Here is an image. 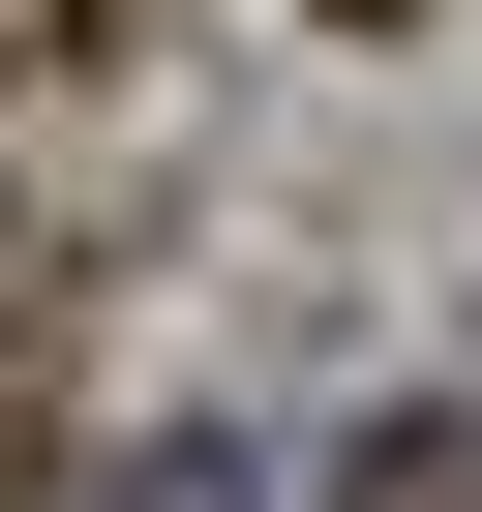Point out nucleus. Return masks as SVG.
<instances>
[{
    "label": "nucleus",
    "instance_id": "obj_1",
    "mask_svg": "<svg viewBox=\"0 0 482 512\" xmlns=\"http://www.w3.org/2000/svg\"><path fill=\"white\" fill-rule=\"evenodd\" d=\"M362 512H482V422H392V452H362Z\"/></svg>",
    "mask_w": 482,
    "mask_h": 512
},
{
    "label": "nucleus",
    "instance_id": "obj_2",
    "mask_svg": "<svg viewBox=\"0 0 482 512\" xmlns=\"http://www.w3.org/2000/svg\"><path fill=\"white\" fill-rule=\"evenodd\" d=\"M61 31H91V0H0V61H61Z\"/></svg>",
    "mask_w": 482,
    "mask_h": 512
}]
</instances>
